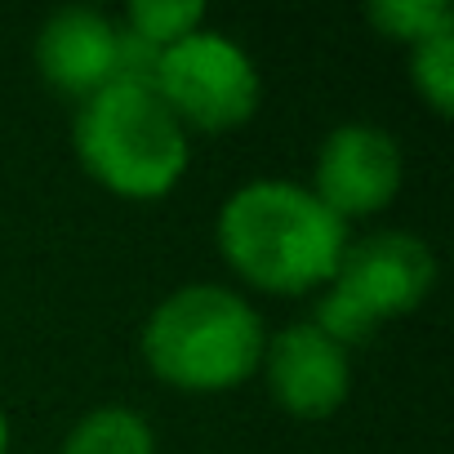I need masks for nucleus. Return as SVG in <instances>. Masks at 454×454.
<instances>
[{"label": "nucleus", "instance_id": "f257e3e1", "mask_svg": "<svg viewBox=\"0 0 454 454\" xmlns=\"http://www.w3.org/2000/svg\"><path fill=\"white\" fill-rule=\"evenodd\" d=\"M218 250L246 286L294 299L334 281L348 250V223L299 183L254 178L223 200Z\"/></svg>", "mask_w": 454, "mask_h": 454}, {"label": "nucleus", "instance_id": "f03ea898", "mask_svg": "<svg viewBox=\"0 0 454 454\" xmlns=\"http://www.w3.org/2000/svg\"><path fill=\"white\" fill-rule=\"evenodd\" d=\"M263 348V317L227 286H183L143 325L147 370L178 392H227L246 383Z\"/></svg>", "mask_w": 454, "mask_h": 454}, {"label": "nucleus", "instance_id": "7ed1b4c3", "mask_svg": "<svg viewBox=\"0 0 454 454\" xmlns=\"http://www.w3.org/2000/svg\"><path fill=\"white\" fill-rule=\"evenodd\" d=\"M81 169L125 200H160L187 174V129L152 85L112 81L76 112Z\"/></svg>", "mask_w": 454, "mask_h": 454}, {"label": "nucleus", "instance_id": "20e7f679", "mask_svg": "<svg viewBox=\"0 0 454 454\" xmlns=\"http://www.w3.org/2000/svg\"><path fill=\"white\" fill-rule=\"evenodd\" d=\"M436 286L432 250L410 232H374L343 250L330 294L321 299L312 325L339 348L365 343L383 321L414 312Z\"/></svg>", "mask_w": 454, "mask_h": 454}, {"label": "nucleus", "instance_id": "39448f33", "mask_svg": "<svg viewBox=\"0 0 454 454\" xmlns=\"http://www.w3.org/2000/svg\"><path fill=\"white\" fill-rule=\"evenodd\" d=\"M152 90L183 129L227 134L259 112L263 81L254 59L223 32H192L156 54Z\"/></svg>", "mask_w": 454, "mask_h": 454}, {"label": "nucleus", "instance_id": "423d86ee", "mask_svg": "<svg viewBox=\"0 0 454 454\" xmlns=\"http://www.w3.org/2000/svg\"><path fill=\"white\" fill-rule=\"evenodd\" d=\"M401 147L387 129L379 125H339L321 152H317V169H312V196L339 218H370L383 205H392V196L401 192Z\"/></svg>", "mask_w": 454, "mask_h": 454}, {"label": "nucleus", "instance_id": "0eeeda50", "mask_svg": "<svg viewBox=\"0 0 454 454\" xmlns=\"http://www.w3.org/2000/svg\"><path fill=\"white\" fill-rule=\"evenodd\" d=\"M259 370L268 374L272 401L294 419H330L352 387L348 348H339L312 321L277 330L263 348Z\"/></svg>", "mask_w": 454, "mask_h": 454}, {"label": "nucleus", "instance_id": "6e6552de", "mask_svg": "<svg viewBox=\"0 0 454 454\" xmlns=\"http://www.w3.org/2000/svg\"><path fill=\"white\" fill-rule=\"evenodd\" d=\"M116 59H121V27L98 10L81 5L59 10L45 19L36 36V67L45 85L81 103L116 81Z\"/></svg>", "mask_w": 454, "mask_h": 454}, {"label": "nucleus", "instance_id": "1a4fd4ad", "mask_svg": "<svg viewBox=\"0 0 454 454\" xmlns=\"http://www.w3.org/2000/svg\"><path fill=\"white\" fill-rule=\"evenodd\" d=\"M59 454H156V436L138 410L98 405L63 436Z\"/></svg>", "mask_w": 454, "mask_h": 454}, {"label": "nucleus", "instance_id": "9d476101", "mask_svg": "<svg viewBox=\"0 0 454 454\" xmlns=\"http://www.w3.org/2000/svg\"><path fill=\"white\" fill-rule=\"evenodd\" d=\"M370 27L396 45H423L441 32H454V10L441 0H374L365 10Z\"/></svg>", "mask_w": 454, "mask_h": 454}, {"label": "nucleus", "instance_id": "9b49d317", "mask_svg": "<svg viewBox=\"0 0 454 454\" xmlns=\"http://www.w3.org/2000/svg\"><path fill=\"white\" fill-rule=\"evenodd\" d=\"M200 23H205V5H196V0H134L125 10V32L152 50L178 45L183 36L200 32Z\"/></svg>", "mask_w": 454, "mask_h": 454}, {"label": "nucleus", "instance_id": "f8f14e48", "mask_svg": "<svg viewBox=\"0 0 454 454\" xmlns=\"http://www.w3.org/2000/svg\"><path fill=\"white\" fill-rule=\"evenodd\" d=\"M410 81L436 116L454 112V32H441L410 50Z\"/></svg>", "mask_w": 454, "mask_h": 454}, {"label": "nucleus", "instance_id": "ddd939ff", "mask_svg": "<svg viewBox=\"0 0 454 454\" xmlns=\"http://www.w3.org/2000/svg\"><path fill=\"white\" fill-rule=\"evenodd\" d=\"M0 454H10V419L0 410Z\"/></svg>", "mask_w": 454, "mask_h": 454}]
</instances>
